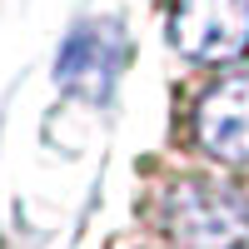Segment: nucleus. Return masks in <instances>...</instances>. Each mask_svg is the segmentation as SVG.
<instances>
[{"label":"nucleus","mask_w":249,"mask_h":249,"mask_svg":"<svg viewBox=\"0 0 249 249\" xmlns=\"http://www.w3.org/2000/svg\"><path fill=\"white\" fill-rule=\"evenodd\" d=\"M164 234L179 249H249V195L219 179H179L164 195Z\"/></svg>","instance_id":"nucleus-1"},{"label":"nucleus","mask_w":249,"mask_h":249,"mask_svg":"<svg viewBox=\"0 0 249 249\" xmlns=\"http://www.w3.org/2000/svg\"><path fill=\"white\" fill-rule=\"evenodd\" d=\"M170 35L190 60L204 65L239 60L249 50V0H175Z\"/></svg>","instance_id":"nucleus-2"},{"label":"nucleus","mask_w":249,"mask_h":249,"mask_svg":"<svg viewBox=\"0 0 249 249\" xmlns=\"http://www.w3.org/2000/svg\"><path fill=\"white\" fill-rule=\"evenodd\" d=\"M195 144L219 164H249V75L214 80L195 100Z\"/></svg>","instance_id":"nucleus-3"},{"label":"nucleus","mask_w":249,"mask_h":249,"mask_svg":"<svg viewBox=\"0 0 249 249\" xmlns=\"http://www.w3.org/2000/svg\"><path fill=\"white\" fill-rule=\"evenodd\" d=\"M110 70H115L110 65V40H90V30H80L65 45V55H60V80L75 85V90H85L90 80H110Z\"/></svg>","instance_id":"nucleus-4"}]
</instances>
